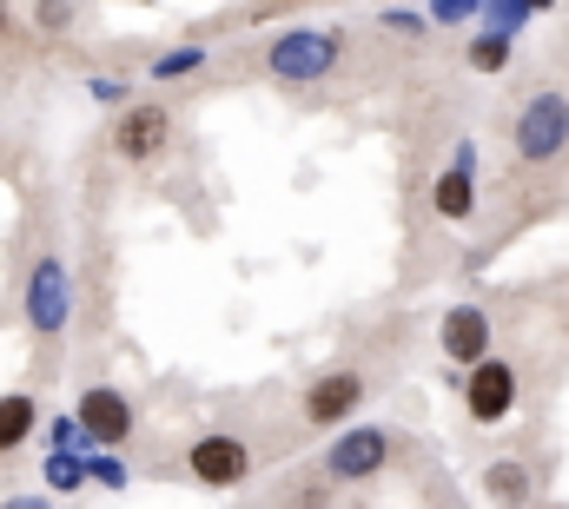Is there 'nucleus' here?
Instances as JSON below:
<instances>
[{"label":"nucleus","instance_id":"9b49d317","mask_svg":"<svg viewBox=\"0 0 569 509\" xmlns=\"http://www.w3.org/2000/svg\"><path fill=\"white\" fill-rule=\"evenodd\" d=\"M470 166H477V159H470V146H457L450 172L437 179V212H443L450 226H463V219L477 212V192H470Z\"/></svg>","mask_w":569,"mask_h":509},{"label":"nucleus","instance_id":"7ed1b4c3","mask_svg":"<svg viewBox=\"0 0 569 509\" xmlns=\"http://www.w3.org/2000/svg\"><path fill=\"white\" fill-rule=\"evenodd\" d=\"M266 67H272L279 80H325V73L338 67V33H311V27H298V33L272 40Z\"/></svg>","mask_w":569,"mask_h":509},{"label":"nucleus","instance_id":"9d476101","mask_svg":"<svg viewBox=\"0 0 569 509\" xmlns=\"http://www.w3.org/2000/svg\"><path fill=\"white\" fill-rule=\"evenodd\" d=\"M80 430L100 437V443H127V430H133V403H127L120 390H87V397H80Z\"/></svg>","mask_w":569,"mask_h":509},{"label":"nucleus","instance_id":"39448f33","mask_svg":"<svg viewBox=\"0 0 569 509\" xmlns=\"http://www.w3.org/2000/svg\"><path fill=\"white\" fill-rule=\"evenodd\" d=\"M385 463H391V437L371 430V423H365V430H345V437L331 443V457H325V470H331L338 483H365V477H378Z\"/></svg>","mask_w":569,"mask_h":509},{"label":"nucleus","instance_id":"2eb2a0df","mask_svg":"<svg viewBox=\"0 0 569 509\" xmlns=\"http://www.w3.org/2000/svg\"><path fill=\"white\" fill-rule=\"evenodd\" d=\"M47 483H53V490H80V483H87V463H80V457H53V463H47Z\"/></svg>","mask_w":569,"mask_h":509},{"label":"nucleus","instance_id":"f257e3e1","mask_svg":"<svg viewBox=\"0 0 569 509\" xmlns=\"http://www.w3.org/2000/svg\"><path fill=\"white\" fill-rule=\"evenodd\" d=\"M563 146H569V100L563 93H530V107H523V120H517V159L543 166V159H557Z\"/></svg>","mask_w":569,"mask_h":509},{"label":"nucleus","instance_id":"dca6fc26","mask_svg":"<svg viewBox=\"0 0 569 509\" xmlns=\"http://www.w3.org/2000/svg\"><path fill=\"white\" fill-rule=\"evenodd\" d=\"M186 67H199V47H192V53H166V60H159V73H186Z\"/></svg>","mask_w":569,"mask_h":509},{"label":"nucleus","instance_id":"f3484780","mask_svg":"<svg viewBox=\"0 0 569 509\" xmlns=\"http://www.w3.org/2000/svg\"><path fill=\"white\" fill-rule=\"evenodd\" d=\"M0 509H53V503H40V497H13V503H0Z\"/></svg>","mask_w":569,"mask_h":509},{"label":"nucleus","instance_id":"f8f14e48","mask_svg":"<svg viewBox=\"0 0 569 509\" xmlns=\"http://www.w3.org/2000/svg\"><path fill=\"white\" fill-rule=\"evenodd\" d=\"M33 417H40V403H33L27 390L0 397V457H7V450H20V443L33 437Z\"/></svg>","mask_w":569,"mask_h":509},{"label":"nucleus","instance_id":"ddd939ff","mask_svg":"<svg viewBox=\"0 0 569 509\" xmlns=\"http://www.w3.org/2000/svg\"><path fill=\"white\" fill-rule=\"evenodd\" d=\"M483 490H490V503L517 509V503H523V497H530V470H523L517 457H497V463L483 470Z\"/></svg>","mask_w":569,"mask_h":509},{"label":"nucleus","instance_id":"20e7f679","mask_svg":"<svg viewBox=\"0 0 569 509\" xmlns=\"http://www.w3.org/2000/svg\"><path fill=\"white\" fill-rule=\"evenodd\" d=\"M463 410H470V423H503L517 410V365L483 358L470 371V383H463Z\"/></svg>","mask_w":569,"mask_h":509},{"label":"nucleus","instance_id":"423d86ee","mask_svg":"<svg viewBox=\"0 0 569 509\" xmlns=\"http://www.w3.org/2000/svg\"><path fill=\"white\" fill-rule=\"evenodd\" d=\"M437 345H443V358L450 365H483L490 358V318L477 311V305H450L443 311V325H437Z\"/></svg>","mask_w":569,"mask_h":509},{"label":"nucleus","instance_id":"a211bd4d","mask_svg":"<svg viewBox=\"0 0 569 509\" xmlns=\"http://www.w3.org/2000/svg\"><path fill=\"white\" fill-rule=\"evenodd\" d=\"M0 33H7V7H0Z\"/></svg>","mask_w":569,"mask_h":509},{"label":"nucleus","instance_id":"0eeeda50","mask_svg":"<svg viewBox=\"0 0 569 509\" xmlns=\"http://www.w3.org/2000/svg\"><path fill=\"white\" fill-rule=\"evenodd\" d=\"M166 139H172L166 107H127V113H120V127H113V152H120V159H133V166H146V159H159V152H166Z\"/></svg>","mask_w":569,"mask_h":509},{"label":"nucleus","instance_id":"1a4fd4ad","mask_svg":"<svg viewBox=\"0 0 569 509\" xmlns=\"http://www.w3.org/2000/svg\"><path fill=\"white\" fill-rule=\"evenodd\" d=\"M358 397H365V378H358V371H325V378L305 390V423L331 430L338 417H351V410H358Z\"/></svg>","mask_w":569,"mask_h":509},{"label":"nucleus","instance_id":"4468645a","mask_svg":"<svg viewBox=\"0 0 569 509\" xmlns=\"http://www.w3.org/2000/svg\"><path fill=\"white\" fill-rule=\"evenodd\" d=\"M470 67L477 73H503L510 67V33H477L470 40Z\"/></svg>","mask_w":569,"mask_h":509},{"label":"nucleus","instance_id":"f03ea898","mask_svg":"<svg viewBox=\"0 0 569 509\" xmlns=\"http://www.w3.org/2000/svg\"><path fill=\"white\" fill-rule=\"evenodd\" d=\"M186 470H192L206 490H239V483L252 477V450H246L239 437L212 430V437H199V443L186 450Z\"/></svg>","mask_w":569,"mask_h":509},{"label":"nucleus","instance_id":"6e6552de","mask_svg":"<svg viewBox=\"0 0 569 509\" xmlns=\"http://www.w3.org/2000/svg\"><path fill=\"white\" fill-rule=\"evenodd\" d=\"M67 311H73L67 271H60V258H40V265H33V285H27V318H33V331H60Z\"/></svg>","mask_w":569,"mask_h":509}]
</instances>
